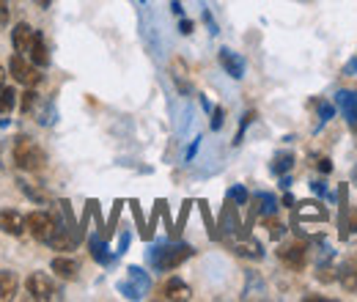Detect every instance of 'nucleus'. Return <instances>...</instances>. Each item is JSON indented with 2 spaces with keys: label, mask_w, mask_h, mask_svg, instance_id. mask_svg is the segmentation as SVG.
<instances>
[{
  "label": "nucleus",
  "mask_w": 357,
  "mask_h": 302,
  "mask_svg": "<svg viewBox=\"0 0 357 302\" xmlns=\"http://www.w3.org/2000/svg\"><path fill=\"white\" fill-rule=\"evenodd\" d=\"M231 198H236L239 204H245V198H248V192H245L242 187H234V190H231Z\"/></svg>",
  "instance_id": "obj_28"
},
{
  "label": "nucleus",
  "mask_w": 357,
  "mask_h": 302,
  "mask_svg": "<svg viewBox=\"0 0 357 302\" xmlns=\"http://www.w3.org/2000/svg\"><path fill=\"white\" fill-rule=\"evenodd\" d=\"M220 66H223L234 80H242L245 77V61L236 52H231V50H220Z\"/></svg>",
  "instance_id": "obj_10"
},
{
  "label": "nucleus",
  "mask_w": 357,
  "mask_h": 302,
  "mask_svg": "<svg viewBox=\"0 0 357 302\" xmlns=\"http://www.w3.org/2000/svg\"><path fill=\"white\" fill-rule=\"evenodd\" d=\"M313 165H316V168H319L321 173H330V171H333V163H330L327 157H313Z\"/></svg>",
  "instance_id": "obj_26"
},
{
  "label": "nucleus",
  "mask_w": 357,
  "mask_h": 302,
  "mask_svg": "<svg viewBox=\"0 0 357 302\" xmlns=\"http://www.w3.org/2000/svg\"><path fill=\"white\" fill-rule=\"evenodd\" d=\"M341 286H344L349 294H357V269H344V275H341Z\"/></svg>",
  "instance_id": "obj_21"
},
{
  "label": "nucleus",
  "mask_w": 357,
  "mask_h": 302,
  "mask_svg": "<svg viewBox=\"0 0 357 302\" xmlns=\"http://www.w3.org/2000/svg\"><path fill=\"white\" fill-rule=\"evenodd\" d=\"M0 171H3V160H0Z\"/></svg>",
  "instance_id": "obj_34"
},
{
  "label": "nucleus",
  "mask_w": 357,
  "mask_h": 302,
  "mask_svg": "<svg viewBox=\"0 0 357 302\" xmlns=\"http://www.w3.org/2000/svg\"><path fill=\"white\" fill-rule=\"evenodd\" d=\"M256 204H259V212H261L264 217L275 215V206H278V201H275L269 192H259V195H256Z\"/></svg>",
  "instance_id": "obj_20"
},
{
  "label": "nucleus",
  "mask_w": 357,
  "mask_h": 302,
  "mask_svg": "<svg viewBox=\"0 0 357 302\" xmlns=\"http://www.w3.org/2000/svg\"><path fill=\"white\" fill-rule=\"evenodd\" d=\"M25 286H28L31 300L47 302V300H55V297H58V286H55V280H52L47 272H31L28 280H25Z\"/></svg>",
  "instance_id": "obj_5"
},
{
  "label": "nucleus",
  "mask_w": 357,
  "mask_h": 302,
  "mask_svg": "<svg viewBox=\"0 0 357 302\" xmlns=\"http://www.w3.org/2000/svg\"><path fill=\"white\" fill-rule=\"evenodd\" d=\"M300 217L303 220H327V209L313 201H305V204H300Z\"/></svg>",
  "instance_id": "obj_16"
},
{
  "label": "nucleus",
  "mask_w": 357,
  "mask_h": 302,
  "mask_svg": "<svg viewBox=\"0 0 357 302\" xmlns=\"http://www.w3.org/2000/svg\"><path fill=\"white\" fill-rule=\"evenodd\" d=\"M28 58H31L39 69L50 66V50H47V42H45V36H42V31H33V42H31V50H28Z\"/></svg>",
  "instance_id": "obj_9"
},
{
  "label": "nucleus",
  "mask_w": 357,
  "mask_h": 302,
  "mask_svg": "<svg viewBox=\"0 0 357 302\" xmlns=\"http://www.w3.org/2000/svg\"><path fill=\"white\" fill-rule=\"evenodd\" d=\"M17 289H20L17 275H14V272H8V269H3V272H0V302L14 300V297H17Z\"/></svg>",
  "instance_id": "obj_15"
},
{
  "label": "nucleus",
  "mask_w": 357,
  "mask_h": 302,
  "mask_svg": "<svg viewBox=\"0 0 357 302\" xmlns=\"http://www.w3.org/2000/svg\"><path fill=\"white\" fill-rule=\"evenodd\" d=\"M3 83H6V69L0 66V88H3Z\"/></svg>",
  "instance_id": "obj_32"
},
{
  "label": "nucleus",
  "mask_w": 357,
  "mask_h": 302,
  "mask_svg": "<svg viewBox=\"0 0 357 302\" xmlns=\"http://www.w3.org/2000/svg\"><path fill=\"white\" fill-rule=\"evenodd\" d=\"M338 105H341L344 116L349 119V124L357 130V93L355 91H338Z\"/></svg>",
  "instance_id": "obj_13"
},
{
  "label": "nucleus",
  "mask_w": 357,
  "mask_h": 302,
  "mask_svg": "<svg viewBox=\"0 0 357 302\" xmlns=\"http://www.w3.org/2000/svg\"><path fill=\"white\" fill-rule=\"evenodd\" d=\"M160 300H190V286L184 283V280H178V278H171V280H165L162 283V289H160V294H157Z\"/></svg>",
  "instance_id": "obj_8"
},
{
  "label": "nucleus",
  "mask_w": 357,
  "mask_h": 302,
  "mask_svg": "<svg viewBox=\"0 0 357 302\" xmlns=\"http://www.w3.org/2000/svg\"><path fill=\"white\" fill-rule=\"evenodd\" d=\"M278 259L283 261L289 269H303L305 266V261H308V248L297 239V242H286V245H280L278 248Z\"/></svg>",
  "instance_id": "obj_6"
},
{
  "label": "nucleus",
  "mask_w": 357,
  "mask_h": 302,
  "mask_svg": "<svg viewBox=\"0 0 357 302\" xmlns=\"http://www.w3.org/2000/svg\"><path fill=\"white\" fill-rule=\"evenodd\" d=\"M14 105H17V91L14 88H0V113L6 116V113H11L14 110Z\"/></svg>",
  "instance_id": "obj_17"
},
{
  "label": "nucleus",
  "mask_w": 357,
  "mask_h": 302,
  "mask_svg": "<svg viewBox=\"0 0 357 302\" xmlns=\"http://www.w3.org/2000/svg\"><path fill=\"white\" fill-rule=\"evenodd\" d=\"M91 253H93V259L99 261V264H110V259H113V256L107 253V245H105L102 239H96V236L91 239Z\"/></svg>",
  "instance_id": "obj_19"
},
{
  "label": "nucleus",
  "mask_w": 357,
  "mask_h": 302,
  "mask_svg": "<svg viewBox=\"0 0 357 302\" xmlns=\"http://www.w3.org/2000/svg\"><path fill=\"white\" fill-rule=\"evenodd\" d=\"M8 69H11L14 80L22 83V86L36 88L39 83H42V72H39V66H36L28 55H20V52H17V55L8 61Z\"/></svg>",
  "instance_id": "obj_4"
},
{
  "label": "nucleus",
  "mask_w": 357,
  "mask_h": 302,
  "mask_svg": "<svg viewBox=\"0 0 357 302\" xmlns=\"http://www.w3.org/2000/svg\"><path fill=\"white\" fill-rule=\"evenodd\" d=\"M267 225H269V234H272L275 239H280V234H283V222H278L275 217L269 215V217H267Z\"/></svg>",
  "instance_id": "obj_24"
},
{
  "label": "nucleus",
  "mask_w": 357,
  "mask_h": 302,
  "mask_svg": "<svg viewBox=\"0 0 357 302\" xmlns=\"http://www.w3.org/2000/svg\"><path fill=\"white\" fill-rule=\"evenodd\" d=\"M190 206H192L190 201H187V204L181 206V215H178V222H176V225H174V234H178V231L184 228V222H187V215H190Z\"/></svg>",
  "instance_id": "obj_25"
},
{
  "label": "nucleus",
  "mask_w": 357,
  "mask_h": 302,
  "mask_svg": "<svg viewBox=\"0 0 357 302\" xmlns=\"http://www.w3.org/2000/svg\"><path fill=\"white\" fill-rule=\"evenodd\" d=\"M11 42H14V50H17L20 55H28L31 42H33V28H31L28 22H20V25L14 28V33H11Z\"/></svg>",
  "instance_id": "obj_12"
},
{
  "label": "nucleus",
  "mask_w": 357,
  "mask_h": 302,
  "mask_svg": "<svg viewBox=\"0 0 357 302\" xmlns=\"http://www.w3.org/2000/svg\"><path fill=\"white\" fill-rule=\"evenodd\" d=\"M52 272L63 280H75L80 272V261L69 259V256H58V259H52Z\"/></svg>",
  "instance_id": "obj_11"
},
{
  "label": "nucleus",
  "mask_w": 357,
  "mask_h": 302,
  "mask_svg": "<svg viewBox=\"0 0 357 302\" xmlns=\"http://www.w3.org/2000/svg\"><path fill=\"white\" fill-rule=\"evenodd\" d=\"M190 256H192L190 245H160L151 250V266L160 272H171V269L181 266Z\"/></svg>",
  "instance_id": "obj_2"
},
{
  "label": "nucleus",
  "mask_w": 357,
  "mask_h": 302,
  "mask_svg": "<svg viewBox=\"0 0 357 302\" xmlns=\"http://www.w3.org/2000/svg\"><path fill=\"white\" fill-rule=\"evenodd\" d=\"M234 250H236L239 256H250V259H261V256H264V253H261V245H256L253 239H250V242H236Z\"/></svg>",
  "instance_id": "obj_18"
},
{
  "label": "nucleus",
  "mask_w": 357,
  "mask_h": 302,
  "mask_svg": "<svg viewBox=\"0 0 357 302\" xmlns=\"http://www.w3.org/2000/svg\"><path fill=\"white\" fill-rule=\"evenodd\" d=\"M58 217L50 215V212H31V215L25 217V231L36 239V242H47L50 245V239L55 236V231H58Z\"/></svg>",
  "instance_id": "obj_3"
},
{
  "label": "nucleus",
  "mask_w": 357,
  "mask_h": 302,
  "mask_svg": "<svg viewBox=\"0 0 357 302\" xmlns=\"http://www.w3.org/2000/svg\"><path fill=\"white\" fill-rule=\"evenodd\" d=\"M8 11H11V8H8V3H6V0H0V25H8Z\"/></svg>",
  "instance_id": "obj_27"
},
{
  "label": "nucleus",
  "mask_w": 357,
  "mask_h": 302,
  "mask_svg": "<svg viewBox=\"0 0 357 302\" xmlns=\"http://www.w3.org/2000/svg\"><path fill=\"white\" fill-rule=\"evenodd\" d=\"M212 127H215V130H220V127H223V110H220V107L215 110V119H212Z\"/></svg>",
  "instance_id": "obj_29"
},
{
  "label": "nucleus",
  "mask_w": 357,
  "mask_h": 302,
  "mask_svg": "<svg viewBox=\"0 0 357 302\" xmlns=\"http://www.w3.org/2000/svg\"><path fill=\"white\" fill-rule=\"evenodd\" d=\"M11 160L17 163V168H22V171H28V173L45 171V165H47L45 151H42L31 137H25V135H20V137L14 140V146H11Z\"/></svg>",
  "instance_id": "obj_1"
},
{
  "label": "nucleus",
  "mask_w": 357,
  "mask_h": 302,
  "mask_svg": "<svg viewBox=\"0 0 357 302\" xmlns=\"http://www.w3.org/2000/svg\"><path fill=\"white\" fill-rule=\"evenodd\" d=\"M291 163H294V157L291 154H278L275 157V165H272V171L275 173H286L291 168Z\"/></svg>",
  "instance_id": "obj_22"
},
{
  "label": "nucleus",
  "mask_w": 357,
  "mask_h": 302,
  "mask_svg": "<svg viewBox=\"0 0 357 302\" xmlns=\"http://www.w3.org/2000/svg\"><path fill=\"white\" fill-rule=\"evenodd\" d=\"M0 231L8 236H22L25 234V217L14 209H3L0 212Z\"/></svg>",
  "instance_id": "obj_7"
},
{
  "label": "nucleus",
  "mask_w": 357,
  "mask_h": 302,
  "mask_svg": "<svg viewBox=\"0 0 357 302\" xmlns=\"http://www.w3.org/2000/svg\"><path fill=\"white\" fill-rule=\"evenodd\" d=\"M171 75H174V83L181 93H192V83H190V72H187V66L174 58V63H171Z\"/></svg>",
  "instance_id": "obj_14"
},
{
  "label": "nucleus",
  "mask_w": 357,
  "mask_h": 302,
  "mask_svg": "<svg viewBox=\"0 0 357 302\" xmlns=\"http://www.w3.org/2000/svg\"><path fill=\"white\" fill-rule=\"evenodd\" d=\"M178 28H181V33H192V22H190V20H181Z\"/></svg>",
  "instance_id": "obj_30"
},
{
  "label": "nucleus",
  "mask_w": 357,
  "mask_h": 302,
  "mask_svg": "<svg viewBox=\"0 0 357 302\" xmlns=\"http://www.w3.org/2000/svg\"><path fill=\"white\" fill-rule=\"evenodd\" d=\"M352 181L357 184V165H355V171H352Z\"/></svg>",
  "instance_id": "obj_33"
},
{
  "label": "nucleus",
  "mask_w": 357,
  "mask_h": 302,
  "mask_svg": "<svg viewBox=\"0 0 357 302\" xmlns=\"http://www.w3.org/2000/svg\"><path fill=\"white\" fill-rule=\"evenodd\" d=\"M33 3H36L39 8H47V6H50V0H33Z\"/></svg>",
  "instance_id": "obj_31"
},
{
  "label": "nucleus",
  "mask_w": 357,
  "mask_h": 302,
  "mask_svg": "<svg viewBox=\"0 0 357 302\" xmlns=\"http://www.w3.org/2000/svg\"><path fill=\"white\" fill-rule=\"evenodd\" d=\"M33 105H36V93H33V88H28V91L22 93V107H20V110H22V113H31Z\"/></svg>",
  "instance_id": "obj_23"
}]
</instances>
